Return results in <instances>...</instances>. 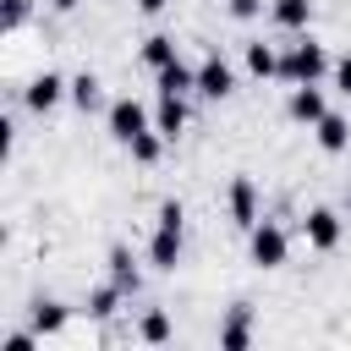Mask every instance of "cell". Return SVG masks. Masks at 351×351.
Segmentation results:
<instances>
[{
	"label": "cell",
	"mask_w": 351,
	"mask_h": 351,
	"mask_svg": "<svg viewBox=\"0 0 351 351\" xmlns=\"http://www.w3.org/2000/svg\"><path fill=\"white\" fill-rule=\"evenodd\" d=\"M27 16H33V0H5V33H16Z\"/></svg>",
	"instance_id": "23"
},
{
	"label": "cell",
	"mask_w": 351,
	"mask_h": 351,
	"mask_svg": "<svg viewBox=\"0 0 351 351\" xmlns=\"http://www.w3.org/2000/svg\"><path fill=\"white\" fill-rule=\"evenodd\" d=\"M241 55H247V71H252V77H263V82H269V77H280V49H274V44L252 38Z\"/></svg>",
	"instance_id": "17"
},
{
	"label": "cell",
	"mask_w": 351,
	"mask_h": 351,
	"mask_svg": "<svg viewBox=\"0 0 351 351\" xmlns=\"http://www.w3.org/2000/svg\"><path fill=\"white\" fill-rule=\"evenodd\" d=\"M225 11L236 22H252V16H263V0H225Z\"/></svg>",
	"instance_id": "24"
},
{
	"label": "cell",
	"mask_w": 351,
	"mask_h": 351,
	"mask_svg": "<svg viewBox=\"0 0 351 351\" xmlns=\"http://www.w3.org/2000/svg\"><path fill=\"white\" fill-rule=\"evenodd\" d=\"M38 340H44V335H38V329H33V335H27V329H22V335H5V351H33V346H38Z\"/></svg>",
	"instance_id": "26"
},
{
	"label": "cell",
	"mask_w": 351,
	"mask_h": 351,
	"mask_svg": "<svg viewBox=\"0 0 351 351\" xmlns=\"http://www.w3.org/2000/svg\"><path fill=\"white\" fill-rule=\"evenodd\" d=\"M230 88H236L230 60H225V55H203V60H197V93H203V99H230Z\"/></svg>",
	"instance_id": "9"
},
{
	"label": "cell",
	"mask_w": 351,
	"mask_h": 351,
	"mask_svg": "<svg viewBox=\"0 0 351 351\" xmlns=\"http://www.w3.org/2000/svg\"><path fill=\"white\" fill-rule=\"evenodd\" d=\"M346 214H351V186H346Z\"/></svg>",
	"instance_id": "29"
},
{
	"label": "cell",
	"mask_w": 351,
	"mask_h": 351,
	"mask_svg": "<svg viewBox=\"0 0 351 351\" xmlns=\"http://www.w3.org/2000/svg\"><path fill=\"white\" fill-rule=\"evenodd\" d=\"M176 329H170V318L154 307V313H143V324H137V340H148V346H165Z\"/></svg>",
	"instance_id": "22"
},
{
	"label": "cell",
	"mask_w": 351,
	"mask_h": 351,
	"mask_svg": "<svg viewBox=\"0 0 351 351\" xmlns=\"http://www.w3.org/2000/svg\"><path fill=\"white\" fill-rule=\"evenodd\" d=\"M181 126H186V104H181V93H159V104H154V132H165V137L176 143Z\"/></svg>",
	"instance_id": "13"
},
{
	"label": "cell",
	"mask_w": 351,
	"mask_h": 351,
	"mask_svg": "<svg viewBox=\"0 0 351 351\" xmlns=\"http://www.w3.org/2000/svg\"><path fill=\"white\" fill-rule=\"evenodd\" d=\"M329 77H335V88H340V93L351 99V55H340V60L329 66Z\"/></svg>",
	"instance_id": "25"
},
{
	"label": "cell",
	"mask_w": 351,
	"mask_h": 351,
	"mask_svg": "<svg viewBox=\"0 0 351 351\" xmlns=\"http://www.w3.org/2000/svg\"><path fill=\"white\" fill-rule=\"evenodd\" d=\"M121 302H126L121 285H93V291H88V318H115Z\"/></svg>",
	"instance_id": "19"
},
{
	"label": "cell",
	"mask_w": 351,
	"mask_h": 351,
	"mask_svg": "<svg viewBox=\"0 0 351 351\" xmlns=\"http://www.w3.org/2000/svg\"><path fill=\"white\" fill-rule=\"evenodd\" d=\"M137 55H143V66H154V71H159V66H170V60H176V38H170V33H154V38H143V49H137Z\"/></svg>",
	"instance_id": "18"
},
{
	"label": "cell",
	"mask_w": 351,
	"mask_h": 351,
	"mask_svg": "<svg viewBox=\"0 0 351 351\" xmlns=\"http://www.w3.org/2000/svg\"><path fill=\"white\" fill-rule=\"evenodd\" d=\"M285 115H291L296 126H318V121L329 115V99H324V88H318V82H291Z\"/></svg>",
	"instance_id": "4"
},
{
	"label": "cell",
	"mask_w": 351,
	"mask_h": 351,
	"mask_svg": "<svg viewBox=\"0 0 351 351\" xmlns=\"http://www.w3.org/2000/svg\"><path fill=\"white\" fill-rule=\"evenodd\" d=\"M60 99H71V82H66L60 71H38V77L22 88V104H27V110H38V115H49Z\"/></svg>",
	"instance_id": "7"
},
{
	"label": "cell",
	"mask_w": 351,
	"mask_h": 351,
	"mask_svg": "<svg viewBox=\"0 0 351 351\" xmlns=\"http://www.w3.org/2000/svg\"><path fill=\"white\" fill-rule=\"evenodd\" d=\"M181 247H186V225H165V219H154V236H148V263L170 274V269L181 263Z\"/></svg>",
	"instance_id": "6"
},
{
	"label": "cell",
	"mask_w": 351,
	"mask_h": 351,
	"mask_svg": "<svg viewBox=\"0 0 351 351\" xmlns=\"http://www.w3.org/2000/svg\"><path fill=\"white\" fill-rule=\"evenodd\" d=\"M148 126H154V115H148L143 99H115V104H110V137H115L121 148H126L132 137H143Z\"/></svg>",
	"instance_id": "3"
},
{
	"label": "cell",
	"mask_w": 351,
	"mask_h": 351,
	"mask_svg": "<svg viewBox=\"0 0 351 351\" xmlns=\"http://www.w3.org/2000/svg\"><path fill=\"white\" fill-rule=\"evenodd\" d=\"M252 346V302H236L219 324V351H247Z\"/></svg>",
	"instance_id": "10"
},
{
	"label": "cell",
	"mask_w": 351,
	"mask_h": 351,
	"mask_svg": "<svg viewBox=\"0 0 351 351\" xmlns=\"http://www.w3.org/2000/svg\"><path fill=\"white\" fill-rule=\"evenodd\" d=\"M329 66H335V60H329V49H324L318 38H296V44L280 55V77H285V82H318Z\"/></svg>",
	"instance_id": "1"
},
{
	"label": "cell",
	"mask_w": 351,
	"mask_h": 351,
	"mask_svg": "<svg viewBox=\"0 0 351 351\" xmlns=\"http://www.w3.org/2000/svg\"><path fill=\"white\" fill-rule=\"evenodd\" d=\"M225 208H230V225H236V230H252V225H258V186H252V176H230Z\"/></svg>",
	"instance_id": "8"
},
{
	"label": "cell",
	"mask_w": 351,
	"mask_h": 351,
	"mask_svg": "<svg viewBox=\"0 0 351 351\" xmlns=\"http://www.w3.org/2000/svg\"><path fill=\"white\" fill-rule=\"evenodd\" d=\"M302 236H307V247H313V252H335V247H340V236H346V219H340L335 208H307Z\"/></svg>",
	"instance_id": "5"
},
{
	"label": "cell",
	"mask_w": 351,
	"mask_h": 351,
	"mask_svg": "<svg viewBox=\"0 0 351 351\" xmlns=\"http://www.w3.org/2000/svg\"><path fill=\"white\" fill-rule=\"evenodd\" d=\"M66 318H71V307H60V302H38V307H33V329H38V335H60Z\"/></svg>",
	"instance_id": "20"
},
{
	"label": "cell",
	"mask_w": 351,
	"mask_h": 351,
	"mask_svg": "<svg viewBox=\"0 0 351 351\" xmlns=\"http://www.w3.org/2000/svg\"><path fill=\"white\" fill-rule=\"evenodd\" d=\"M269 16H274L285 33H307V27H313V0H274Z\"/></svg>",
	"instance_id": "15"
},
{
	"label": "cell",
	"mask_w": 351,
	"mask_h": 351,
	"mask_svg": "<svg viewBox=\"0 0 351 351\" xmlns=\"http://www.w3.org/2000/svg\"><path fill=\"white\" fill-rule=\"evenodd\" d=\"M71 104H77L82 115L104 110V82H99L93 71H77V77H71Z\"/></svg>",
	"instance_id": "16"
},
{
	"label": "cell",
	"mask_w": 351,
	"mask_h": 351,
	"mask_svg": "<svg viewBox=\"0 0 351 351\" xmlns=\"http://www.w3.org/2000/svg\"><path fill=\"white\" fill-rule=\"evenodd\" d=\"M49 5H55V11H77L82 0H49Z\"/></svg>",
	"instance_id": "28"
},
{
	"label": "cell",
	"mask_w": 351,
	"mask_h": 351,
	"mask_svg": "<svg viewBox=\"0 0 351 351\" xmlns=\"http://www.w3.org/2000/svg\"><path fill=\"white\" fill-rule=\"evenodd\" d=\"M154 88H159V93H181V99H186V93H197V66H186V60L176 55L170 66H159V71H154Z\"/></svg>",
	"instance_id": "11"
},
{
	"label": "cell",
	"mask_w": 351,
	"mask_h": 351,
	"mask_svg": "<svg viewBox=\"0 0 351 351\" xmlns=\"http://www.w3.org/2000/svg\"><path fill=\"white\" fill-rule=\"evenodd\" d=\"M313 137H318V148H324V154H346V148H351V121L329 110V115L313 126Z\"/></svg>",
	"instance_id": "14"
},
{
	"label": "cell",
	"mask_w": 351,
	"mask_h": 351,
	"mask_svg": "<svg viewBox=\"0 0 351 351\" xmlns=\"http://www.w3.org/2000/svg\"><path fill=\"white\" fill-rule=\"evenodd\" d=\"M165 5H170V0H137V11H143V16H159Z\"/></svg>",
	"instance_id": "27"
},
{
	"label": "cell",
	"mask_w": 351,
	"mask_h": 351,
	"mask_svg": "<svg viewBox=\"0 0 351 351\" xmlns=\"http://www.w3.org/2000/svg\"><path fill=\"white\" fill-rule=\"evenodd\" d=\"M247 258H252L258 269H280V263L291 258V236H285V225H280V219H258V225L247 230Z\"/></svg>",
	"instance_id": "2"
},
{
	"label": "cell",
	"mask_w": 351,
	"mask_h": 351,
	"mask_svg": "<svg viewBox=\"0 0 351 351\" xmlns=\"http://www.w3.org/2000/svg\"><path fill=\"white\" fill-rule=\"evenodd\" d=\"M110 285H121V296H137V291H143V269L132 263V252H126L121 241L110 247Z\"/></svg>",
	"instance_id": "12"
},
{
	"label": "cell",
	"mask_w": 351,
	"mask_h": 351,
	"mask_svg": "<svg viewBox=\"0 0 351 351\" xmlns=\"http://www.w3.org/2000/svg\"><path fill=\"white\" fill-rule=\"evenodd\" d=\"M165 143H170V137H165V132H154V126H148V132H143V137H132V143H126V148H132V159H137V165H154V159H159V154H165Z\"/></svg>",
	"instance_id": "21"
}]
</instances>
